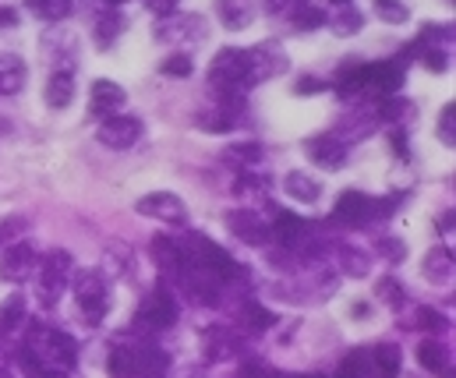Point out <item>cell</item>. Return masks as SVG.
I'll use <instances>...</instances> for the list:
<instances>
[{"instance_id": "6da1fadb", "label": "cell", "mask_w": 456, "mask_h": 378, "mask_svg": "<svg viewBox=\"0 0 456 378\" xmlns=\"http://www.w3.org/2000/svg\"><path fill=\"white\" fill-rule=\"evenodd\" d=\"M25 354L43 365V368H61V372H71L75 361H78V343L61 333V329H50V326H32V336L25 343Z\"/></svg>"}, {"instance_id": "7a4b0ae2", "label": "cell", "mask_w": 456, "mask_h": 378, "mask_svg": "<svg viewBox=\"0 0 456 378\" xmlns=\"http://www.w3.org/2000/svg\"><path fill=\"white\" fill-rule=\"evenodd\" d=\"M75 294H78V308H82V322L86 326H100L107 315V297L110 286L96 269H86L75 276Z\"/></svg>"}, {"instance_id": "3957f363", "label": "cell", "mask_w": 456, "mask_h": 378, "mask_svg": "<svg viewBox=\"0 0 456 378\" xmlns=\"http://www.w3.org/2000/svg\"><path fill=\"white\" fill-rule=\"evenodd\" d=\"M39 283H36V294H39V301L50 308V304H57L61 301V294H64V286H68V272H71V254L68 252H50L39 258Z\"/></svg>"}, {"instance_id": "277c9868", "label": "cell", "mask_w": 456, "mask_h": 378, "mask_svg": "<svg viewBox=\"0 0 456 378\" xmlns=\"http://www.w3.org/2000/svg\"><path fill=\"white\" fill-rule=\"evenodd\" d=\"M209 36V25L202 14H163V21L156 25V39L159 43H184V46H195Z\"/></svg>"}, {"instance_id": "5b68a950", "label": "cell", "mask_w": 456, "mask_h": 378, "mask_svg": "<svg viewBox=\"0 0 456 378\" xmlns=\"http://www.w3.org/2000/svg\"><path fill=\"white\" fill-rule=\"evenodd\" d=\"M134 322H138L142 329H149V333H163V329H170V326L177 322V301H174V294H170L167 286H156V290L142 301Z\"/></svg>"}, {"instance_id": "8992f818", "label": "cell", "mask_w": 456, "mask_h": 378, "mask_svg": "<svg viewBox=\"0 0 456 378\" xmlns=\"http://www.w3.org/2000/svg\"><path fill=\"white\" fill-rule=\"evenodd\" d=\"M287 71V53L280 43H258L248 50V82L258 85V82H269V78H280Z\"/></svg>"}, {"instance_id": "52a82bcc", "label": "cell", "mask_w": 456, "mask_h": 378, "mask_svg": "<svg viewBox=\"0 0 456 378\" xmlns=\"http://www.w3.org/2000/svg\"><path fill=\"white\" fill-rule=\"evenodd\" d=\"M134 209H138L142 216L159 220V223H174V227H184V223H188V209H184V202H181L177 195H170V191H152V195L138 198Z\"/></svg>"}, {"instance_id": "ba28073f", "label": "cell", "mask_w": 456, "mask_h": 378, "mask_svg": "<svg viewBox=\"0 0 456 378\" xmlns=\"http://www.w3.org/2000/svg\"><path fill=\"white\" fill-rule=\"evenodd\" d=\"M371 216H379V202L361 191H343L333 205V223H340V227H361Z\"/></svg>"}, {"instance_id": "9c48e42d", "label": "cell", "mask_w": 456, "mask_h": 378, "mask_svg": "<svg viewBox=\"0 0 456 378\" xmlns=\"http://www.w3.org/2000/svg\"><path fill=\"white\" fill-rule=\"evenodd\" d=\"M36 265H39L36 248L28 241H14V245H7L4 254H0V279L21 283V279H28V272H36Z\"/></svg>"}, {"instance_id": "30bf717a", "label": "cell", "mask_w": 456, "mask_h": 378, "mask_svg": "<svg viewBox=\"0 0 456 378\" xmlns=\"http://www.w3.org/2000/svg\"><path fill=\"white\" fill-rule=\"evenodd\" d=\"M400 85H403V64H396V60L364 64V92H371V96H400Z\"/></svg>"}, {"instance_id": "8fae6325", "label": "cell", "mask_w": 456, "mask_h": 378, "mask_svg": "<svg viewBox=\"0 0 456 378\" xmlns=\"http://www.w3.org/2000/svg\"><path fill=\"white\" fill-rule=\"evenodd\" d=\"M138 138H142V121L131 117V114H110V117H103V125H100V141H103L107 149H117V152L131 149Z\"/></svg>"}, {"instance_id": "7c38bea8", "label": "cell", "mask_w": 456, "mask_h": 378, "mask_svg": "<svg viewBox=\"0 0 456 378\" xmlns=\"http://www.w3.org/2000/svg\"><path fill=\"white\" fill-rule=\"evenodd\" d=\"M305 152L322 170H340L343 163H346V141H343L340 134H315V138L305 141Z\"/></svg>"}, {"instance_id": "4fadbf2b", "label": "cell", "mask_w": 456, "mask_h": 378, "mask_svg": "<svg viewBox=\"0 0 456 378\" xmlns=\"http://www.w3.org/2000/svg\"><path fill=\"white\" fill-rule=\"evenodd\" d=\"M227 227L230 234L237 241H244V245H265L273 237L269 227H265V220L255 209H233V213H227Z\"/></svg>"}, {"instance_id": "5bb4252c", "label": "cell", "mask_w": 456, "mask_h": 378, "mask_svg": "<svg viewBox=\"0 0 456 378\" xmlns=\"http://www.w3.org/2000/svg\"><path fill=\"white\" fill-rule=\"evenodd\" d=\"M127 103V92L114 85V82H107V78H100V82H93V92H89V114L93 117H110V114H120V107Z\"/></svg>"}, {"instance_id": "9a60e30c", "label": "cell", "mask_w": 456, "mask_h": 378, "mask_svg": "<svg viewBox=\"0 0 456 378\" xmlns=\"http://www.w3.org/2000/svg\"><path fill=\"white\" fill-rule=\"evenodd\" d=\"M283 191H287V198H294V202L315 205L319 195H322V184H319L312 173H305V170H290V173L283 177Z\"/></svg>"}, {"instance_id": "2e32d148", "label": "cell", "mask_w": 456, "mask_h": 378, "mask_svg": "<svg viewBox=\"0 0 456 378\" xmlns=\"http://www.w3.org/2000/svg\"><path fill=\"white\" fill-rule=\"evenodd\" d=\"M43 100H46L50 110H68L75 103V78H71V71H53L50 82H46Z\"/></svg>"}, {"instance_id": "e0dca14e", "label": "cell", "mask_w": 456, "mask_h": 378, "mask_svg": "<svg viewBox=\"0 0 456 378\" xmlns=\"http://www.w3.org/2000/svg\"><path fill=\"white\" fill-rule=\"evenodd\" d=\"M255 0H216V14H220V21L227 25L230 32H240V28H248L251 21H255Z\"/></svg>"}, {"instance_id": "ac0fdd59", "label": "cell", "mask_w": 456, "mask_h": 378, "mask_svg": "<svg viewBox=\"0 0 456 378\" xmlns=\"http://www.w3.org/2000/svg\"><path fill=\"white\" fill-rule=\"evenodd\" d=\"M25 78H28L25 60H21L18 53H0V96H14V92H21Z\"/></svg>"}, {"instance_id": "d6986e66", "label": "cell", "mask_w": 456, "mask_h": 378, "mask_svg": "<svg viewBox=\"0 0 456 378\" xmlns=\"http://www.w3.org/2000/svg\"><path fill=\"white\" fill-rule=\"evenodd\" d=\"M269 234L290 248V245H297V241H305V237H308V223H305L301 216H294V213H276V220H273V227H269Z\"/></svg>"}, {"instance_id": "ffe728a7", "label": "cell", "mask_w": 456, "mask_h": 378, "mask_svg": "<svg viewBox=\"0 0 456 378\" xmlns=\"http://www.w3.org/2000/svg\"><path fill=\"white\" fill-rule=\"evenodd\" d=\"M124 14L117 11V7H110V11H103L100 18H96V28H93V39H96V46L100 50H110L117 39H120V32H124Z\"/></svg>"}, {"instance_id": "44dd1931", "label": "cell", "mask_w": 456, "mask_h": 378, "mask_svg": "<svg viewBox=\"0 0 456 378\" xmlns=\"http://www.w3.org/2000/svg\"><path fill=\"white\" fill-rule=\"evenodd\" d=\"M371 378H400V347L379 343L371 350Z\"/></svg>"}, {"instance_id": "7402d4cb", "label": "cell", "mask_w": 456, "mask_h": 378, "mask_svg": "<svg viewBox=\"0 0 456 378\" xmlns=\"http://www.w3.org/2000/svg\"><path fill=\"white\" fill-rule=\"evenodd\" d=\"M107 372L110 378H138V350L127 343H117L107 358Z\"/></svg>"}, {"instance_id": "603a6c76", "label": "cell", "mask_w": 456, "mask_h": 378, "mask_svg": "<svg viewBox=\"0 0 456 378\" xmlns=\"http://www.w3.org/2000/svg\"><path fill=\"white\" fill-rule=\"evenodd\" d=\"M152 254H156V261H159V269L163 272H181L184 269V261H188V252L181 248V245H174V241H167V237H156L152 241Z\"/></svg>"}, {"instance_id": "cb8c5ba5", "label": "cell", "mask_w": 456, "mask_h": 378, "mask_svg": "<svg viewBox=\"0 0 456 378\" xmlns=\"http://www.w3.org/2000/svg\"><path fill=\"white\" fill-rule=\"evenodd\" d=\"M170 368V354H163L159 347H145L138 354V378H167Z\"/></svg>"}, {"instance_id": "d4e9b609", "label": "cell", "mask_w": 456, "mask_h": 378, "mask_svg": "<svg viewBox=\"0 0 456 378\" xmlns=\"http://www.w3.org/2000/svg\"><path fill=\"white\" fill-rule=\"evenodd\" d=\"M425 276L432 279V283H446L450 276H453V254L446 252V248H432V252L425 254Z\"/></svg>"}, {"instance_id": "484cf974", "label": "cell", "mask_w": 456, "mask_h": 378, "mask_svg": "<svg viewBox=\"0 0 456 378\" xmlns=\"http://www.w3.org/2000/svg\"><path fill=\"white\" fill-rule=\"evenodd\" d=\"M326 21L333 25V32H340V36H354V32L361 28V21H364V18H361V11H357L350 0H337V14H333V18L326 14Z\"/></svg>"}, {"instance_id": "4316f807", "label": "cell", "mask_w": 456, "mask_h": 378, "mask_svg": "<svg viewBox=\"0 0 456 378\" xmlns=\"http://www.w3.org/2000/svg\"><path fill=\"white\" fill-rule=\"evenodd\" d=\"M418 365H421L425 372L439 375L443 368H450V365H446V347H443L439 340H421V343H418Z\"/></svg>"}, {"instance_id": "83f0119b", "label": "cell", "mask_w": 456, "mask_h": 378, "mask_svg": "<svg viewBox=\"0 0 456 378\" xmlns=\"http://www.w3.org/2000/svg\"><path fill=\"white\" fill-rule=\"evenodd\" d=\"M25 7L43 21H64L75 11V0H25Z\"/></svg>"}, {"instance_id": "f1b7e54d", "label": "cell", "mask_w": 456, "mask_h": 378, "mask_svg": "<svg viewBox=\"0 0 456 378\" xmlns=\"http://www.w3.org/2000/svg\"><path fill=\"white\" fill-rule=\"evenodd\" d=\"M240 322H244V329L262 333V329L276 326V315H273V311H265L262 304H244V308H240Z\"/></svg>"}, {"instance_id": "f546056e", "label": "cell", "mask_w": 456, "mask_h": 378, "mask_svg": "<svg viewBox=\"0 0 456 378\" xmlns=\"http://www.w3.org/2000/svg\"><path fill=\"white\" fill-rule=\"evenodd\" d=\"M25 301H21V294H11L7 301H4V308H0V336H7L14 326H21V318H25Z\"/></svg>"}, {"instance_id": "4dcf8cb0", "label": "cell", "mask_w": 456, "mask_h": 378, "mask_svg": "<svg viewBox=\"0 0 456 378\" xmlns=\"http://www.w3.org/2000/svg\"><path fill=\"white\" fill-rule=\"evenodd\" d=\"M233 110H227V107H216V110H209V114H202L195 125L202 127V131H213V134H227L230 127L237 125L233 117H230Z\"/></svg>"}, {"instance_id": "1f68e13d", "label": "cell", "mask_w": 456, "mask_h": 378, "mask_svg": "<svg viewBox=\"0 0 456 378\" xmlns=\"http://www.w3.org/2000/svg\"><path fill=\"white\" fill-rule=\"evenodd\" d=\"M371 7H375V14L386 21V25H403L407 21V4H400V0H371Z\"/></svg>"}, {"instance_id": "d6a6232c", "label": "cell", "mask_w": 456, "mask_h": 378, "mask_svg": "<svg viewBox=\"0 0 456 378\" xmlns=\"http://www.w3.org/2000/svg\"><path fill=\"white\" fill-rule=\"evenodd\" d=\"M418 50H421V64L428 68V71H446L450 68V60H446V50L443 46H432V43H414Z\"/></svg>"}, {"instance_id": "836d02e7", "label": "cell", "mask_w": 456, "mask_h": 378, "mask_svg": "<svg viewBox=\"0 0 456 378\" xmlns=\"http://www.w3.org/2000/svg\"><path fill=\"white\" fill-rule=\"evenodd\" d=\"M340 269H346L350 276H368V254L354 252V248H340Z\"/></svg>"}, {"instance_id": "e575fe53", "label": "cell", "mask_w": 456, "mask_h": 378, "mask_svg": "<svg viewBox=\"0 0 456 378\" xmlns=\"http://www.w3.org/2000/svg\"><path fill=\"white\" fill-rule=\"evenodd\" d=\"M159 71L170 75V78H188V75H191V57H188V53H174V57H167V60L159 64Z\"/></svg>"}, {"instance_id": "d590c367", "label": "cell", "mask_w": 456, "mask_h": 378, "mask_svg": "<svg viewBox=\"0 0 456 378\" xmlns=\"http://www.w3.org/2000/svg\"><path fill=\"white\" fill-rule=\"evenodd\" d=\"M258 156H262V149L251 141V145H230L227 149V159H237L244 170H251L255 163H258Z\"/></svg>"}, {"instance_id": "8d00e7d4", "label": "cell", "mask_w": 456, "mask_h": 378, "mask_svg": "<svg viewBox=\"0 0 456 378\" xmlns=\"http://www.w3.org/2000/svg\"><path fill=\"white\" fill-rule=\"evenodd\" d=\"M439 138L446 141V145H453L456 141V107L450 103L446 110H443V117H439Z\"/></svg>"}, {"instance_id": "74e56055", "label": "cell", "mask_w": 456, "mask_h": 378, "mask_svg": "<svg viewBox=\"0 0 456 378\" xmlns=\"http://www.w3.org/2000/svg\"><path fill=\"white\" fill-rule=\"evenodd\" d=\"M414 322H418L421 329H428V333H439V329H446V318H443V315H436L432 308H421Z\"/></svg>"}, {"instance_id": "f35d334b", "label": "cell", "mask_w": 456, "mask_h": 378, "mask_svg": "<svg viewBox=\"0 0 456 378\" xmlns=\"http://www.w3.org/2000/svg\"><path fill=\"white\" fill-rule=\"evenodd\" d=\"M379 252L386 254L389 261H403V254H407V245H403V241H396V237H382V241H379Z\"/></svg>"}, {"instance_id": "ab89813d", "label": "cell", "mask_w": 456, "mask_h": 378, "mask_svg": "<svg viewBox=\"0 0 456 378\" xmlns=\"http://www.w3.org/2000/svg\"><path fill=\"white\" fill-rule=\"evenodd\" d=\"M21 230H25V220H21V216H7V220L0 223V245H7L11 237H18Z\"/></svg>"}, {"instance_id": "60d3db41", "label": "cell", "mask_w": 456, "mask_h": 378, "mask_svg": "<svg viewBox=\"0 0 456 378\" xmlns=\"http://www.w3.org/2000/svg\"><path fill=\"white\" fill-rule=\"evenodd\" d=\"M379 297H382V301H389V304L396 308V304L403 301V290L396 286V279H382V283H379Z\"/></svg>"}, {"instance_id": "b9f144b4", "label": "cell", "mask_w": 456, "mask_h": 378, "mask_svg": "<svg viewBox=\"0 0 456 378\" xmlns=\"http://www.w3.org/2000/svg\"><path fill=\"white\" fill-rule=\"evenodd\" d=\"M142 4H145L152 14H159V18H163V14H174L181 0H142Z\"/></svg>"}, {"instance_id": "7bdbcfd3", "label": "cell", "mask_w": 456, "mask_h": 378, "mask_svg": "<svg viewBox=\"0 0 456 378\" xmlns=\"http://www.w3.org/2000/svg\"><path fill=\"white\" fill-rule=\"evenodd\" d=\"M322 89H326V85H322L319 78H301L294 92H297V96H315V92H322Z\"/></svg>"}, {"instance_id": "ee69618b", "label": "cell", "mask_w": 456, "mask_h": 378, "mask_svg": "<svg viewBox=\"0 0 456 378\" xmlns=\"http://www.w3.org/2000/svg\"><path fill=\"white\" fill-rule=\"evenodd\" d=\"M389 141H393V152H396L400 159H407V134H403V131H393Z\"/></svg>"}, {"instance_id": "f6af8a7d", "label": "cell", "mask_w": 456, "mask_h": 378, "mask_svg": "<svg viewBox=\"0 0 456 378\" xmlns=\"http://www.w3.org/2000/svg\"><path fill=\"white\" fill-rule=\"evenodd\" d=\"M18 25V11L14 7H0V28H14Z\"/></svg>"}, {"instance_id": "bcb514c9", "label": "cell", "mask_w": 456, "mask_h": 378, "mask_svg": "<svg viewBox=\"0 0 456 378\" xmlns=\"http://www.w3.org/2000/svg\"><path fill=\"white\" fill-rule=\"evenodd\" d=\"M107 4H110V7H117V4H124V0H107Z\"/></svg>"}, {"instance_id": "7dc6e473", "label": "cell", "mask_w": 456, "mask_h": 378, "mask_svg": "<svg viewBox=\"0 0 456 378\" xmlns=\"http://www.w3.org/2000/svg\"><path fill=\"white\" fill-rule=\"evenodd\" d=\"M333 4H337V0H333Z\"/></svg>"}]
</instances>
